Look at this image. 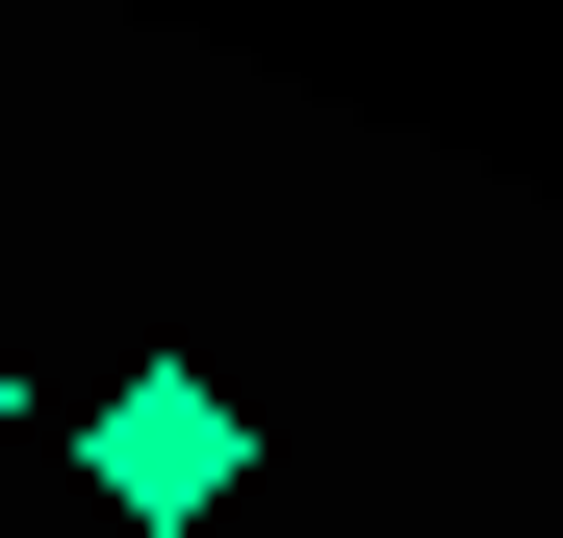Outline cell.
<instances>
[{"mask_svg":"<svg viewBox=\"0 0 563 538\" xmlns=\"http://www.w3.org/2000/svg\"><path fill=\"white\" fill-rule=\"evenodd\" d=\"M0 436H26V385H0Z\"/></svg>","mask_w":563,"mask_h":538,"instance_id":"7a4b0ae2","label":"cell"},{"mask_svg":"<svg viewBox=\"0 0 563 538\" xmlns=\"http://www.w3.org/2000/svg\"><path fill=\"white\" fill-rule=\"evenodd\" d=\"M77 462H103V513H129V538H206V513H231V462H256V436H231V385H206V359H129V385H103V436H77Z\"/></svg>","mask_w":563,"mask_h":538,"instance_id":"6da1fadb","label":"cell"}]
</instances>
